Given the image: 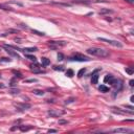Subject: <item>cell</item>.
Returning a JSON list of instances; mask_svg holds the SVG:
<instances>
[{"label":"cell","mask_w":134,"mask_h":134,"mask_svg":"<svg viewBox=\"0 0 134 134\" xmlns=\"http://www.w3.org/2000/svg\"><path fill=\"white\" fill-rule=\"evenodd\" d=\"M87 53L94 57H100V58H107L109 57V52L106 49L100 48V47H91L87 49Z\"/></svg>","instance_id":"6da1fadb"},{"label":"cell","mask_w":134,"mask_h":134,"mask_svg":"<svg viewBox=\"0 0 134 134\" xmlns=\"http://www.w3.org/2000/svg\"><path fill=\"white\" fill-rule=\"evenodd\" d=\"M69 60H70V61H78V62H87L90 59H89L88 57L80 55V53H75V55H73V56L70 57Z\"/></svg>","instance_id":"7a4b0ae2"},{"label":"cell","mask_w":134,"mask_h":134,"mask_svg":"<svg viewBox=\"0 0 134 134\" xmlns=\"http://www.w3.org/2000/svg\"><path fill=\"white\" fill-rule=\"evenodd\" d=\"M97 40L98 41H102V42H105V43H108V44H110V45H112V46H115V47H123V44L119 42V41H115V40H109V39H105V38H97Z\"/></svg>","instance_id":"3957f363"},{"label":"cell","mask_w":134,"mask_h":134,"mask_svg":"<svg viewBox=\"0 0 134 134\" xmlns=\"http://www.w3.org/2000/svg\"><path fill=\"white\" fill-rule=\"evenodd\" d=\"M48 44H49L50 48L57 49V48H59V47H61V46H65L67 43L65 42V41H49Z\"/></svg>","instance_id":"277c9868"},{"label":"cell","mask_w":134,"mask_h":134,"mask_svg":"<svg viewBox=\"0 0 134 134\" xmlns=\"http://www.w3.org/2000/svg\"><path fill=\"white\" fill-rule=\"evenodd\" d=\"M16 109L19 110V111H24V110H28L31 107L30 104H27V103H17V104H14Z\"/></svg>","instance_id":"5b68a950"},{"label":"cell","mask_w":134,"mask_h":134,"mask_svg":"<svg viewBox=\"0 0 134 134\" xmlns=\"http://www.w3.org/2000/svg\"><path fill=\"white\" fill-rule=\"evenodd\" d=\"M3 48L5 49V52L8 53L11 57H13V58H16V59H20V56L17 53V52H15V50H13V48H11V47H8L7 45H3Z\"/></svg>","instance_id":"8992f818"},{"label":"cell","mask_w":134,"mask_h":134,"mask_svg":"<svg viewBox=\"0 0 134 134\" xmlns=\"http://www.w3.org/2000/svg\"><path fill=\"white\" fill-rule=\"evenodd\" d=\"M112 133H131L133 132V130L131 129H127V128H116V129H113Z\"/></svg>","instance_id":"52a82bcc"},{"label":"cell","mask_w":134,"mask_h":134,"mask_svg":"<svg viewBox=\"0 0 134 134\" xmlns=\"http://www.w3.org/2000/svg\"><path fill=\"white\" fill-rule=\"evenodd\" d=\"M63 113H64L63 111H56V110H49L48 111V115L52 116V117H60Z\"/></svg>","instance_id":"ba28073f"},{"label":"cell","mask_w":134,"mask_h":134,"mask_svg":"<svg viewBox=\"0 0 134 134\" xmlns=\"http://www.w3.org/2000/svg\"><path fill=\"white\" fill-rule=\"evenodd\" d=\"M98 71H100V69H97L95 71L92 73V76H91V83L92 84H97V81H98Z\"/></svg>","instance_id":"9c48e42d"},{"label":"cell","mask_w":134,"mask_h":134,"mask_svg":"<svg viewBox=\"0 0 134 134\" xmlns=\"http://www.w3.org/2000/svg\"><path fill=\"white\" fill-rule=\"evenodd\" d=\"M111 85H112L114 88H119V89L122 88V86H123V85H122V82H120L119 80H115V79H114L113 81H112Z\"/></svg>","instance_id":"30bf717a"},{"label":"cell","mask_w":134,"mask_h":134,"mask_svg":"<svg viewBox=\"0 0 134 134\" xmlns=\"http://www.w3.org/2000/svg\"><path fill=\"white\" fill-rule=\"evenodd\" d=\"M113 80H114V76H113V75H111V74H107V75L104 78V82L106 83V84H111Z\"/></svg>","instance_id":"8fae6325"},{"label":"cell","mask_w":134,"mask_h":134,"mask_svg":"<svg viewBox=\"0 0 134 134\" xmlns=\"http://www.w3.org/2000/svg\"><path fill=\"white\" fill-rule=\"evenodd\" d=\"M21 50H22V52H37L38 48H37V47H27V48H23Z\"/></svg>","instance_id":"7c38bea8"},{"label":"cell","mask_w":134,"mask_h":134,"mask_svg":"<svg viewBox=\"0 0 134 134\" xmlns=\"http://www.w3.org/2000/svg\"><path fill=\"white\" fill-rule=\"evenodd\" d=\"M98 89H100L101 92H108L109 91V87H107V86H105V85H101Z\"/></svg>","instance_id":"4fadbf2b"},{"label":"cell","mask_w":134,"mask_h":134,"mask_svg":"<svg viewBox=\"0 0 134 134\" xmlns=\"http://www.w3.org/2000/svg\"><path fill=\"white\" fill-rule=\"evenodd\" d=\"M49 63H50V61L48 59L42 58V66H47V65H49Z\"/></svg>","instance_id":"5bb4252c"},{"label":"cell","mask_w":134,"mask_h":134,"mask_svg":"<svg viewBox=\"0 0 134 134\" xmlns=\"http://www.w3.org/2000/svg\"><path fill=\"white\" fill-rule=\"evenodd\" d=\"M33 93L36 94V95H44V91L43 90H37V89H35V90H33Z\"/></svg>","instance_id":"9a60e30c"},{"label":"cell","mask_w":134,"mask_h":134,"mask_svg":"<svg viewBox=\"0 0 134 134\" xmlns=\"http://www.w3.org/2000/svg\"><path fill=\"white\" fill-rule=\"evenodd\" d=\"M0 9H4V11H12V8L9 6L5 4H0Z\"/></svg>","instance_id":"2e32d148"},{"label":"cell","mask_w":134,"mask_h":134,"mask_svg":"<svg viewBox=\"0 0 134 134\" xmlns=\"http://www.w3.org/2000/svg\"><path fill=\"white\" fill-rule=\"evenodd\" d=\"M52 4H55V5H59V6H70V4H68V3H59V2H52Z\"/></svg>","instance_id":"e0dca14e"},{"label":"cell","mask_w":134,"mask_h":134,"mask_svg":"<svg viewBox=\"0 0 134 134\" xmlns=\"http://www.w3.org/2000/svg\"><path fill=\"white\" fill-rule=\"evenodd\" d=\"M74 101H75L74 97H70V98H68V100L65 101V105H68V104H70V103H73Z\"/></svg>","instance_id":"ac0fdd59"},{"label":"cell","mask_w":134,"mask_h":134,"mask_svg":"<svg viewBox=\"0 0 134 134\" xmlns=\"http://www.w3.org/2000/svg\"><path fill=\"white\" fill-rule=\"evenodd\" d=\"M8 62H11V59H8V58H1L0 59V63H8Z\"/></svg>","instance_id":"d6986e66"},{"label":"cell","mask_w":134,"mask_h":134,"mask_svg":"<svg viewBox=\"0 0 134 134\" xmlns=\"http://www.w3.org/2000/svg\"><path fill=\"white\" fill-rule=\"evenodd\" d=\"M126 72L127 73H129V74H133V68H132V67H127V68H126Z\"/></svg>","instance_id":"ffe728a7"},{"label":"cell","mask_w":134,"mask_h":134,"mask_svg":"<svg viewBox=\"0 0 134 134\" xmlns=\"http://www.w3.org/2000/svg\"><path fill=\"white\" fill-rule=\"evenodd\" d=\"M66 75L69 76V78H71V76H73V71H72L71 69H68V70L66 71Z\"/></svg>","instance_id":"44dd1931"},{"label":"cell","mask_w":134,"mask_h":134,"mask_svg":"<svg viewBox=\"0 0 134 134\" xmlns=\"http://www.w3.org/2000/svg\"><path fill=\"white\" fill-rule=\"evenodd\" d=\"M85 71H86V69H85V68H82L81 70H80L79 73H78V76H79V78H81V76H83V74L85 73Z\"/></svg>","instance_id":"7402d4cb"},{"label":"cell","mask_w":134,"mask_h":134,"mask_svg":"<svg viewBox=\"0 0 134 134\" xmlns=\"http://www.w3.org/2000/svg\"><path fill=\"white\" fill-rule=\"evenodd\" d=\"M7 3H12V4H16V5H19V6H23V4H22L21 2H18V1H14V0H13V1H8Z\"/></svg>","instance_id":"603a6c76"},{"label":"cell","mask_w":134,"mask_h":134,"mask_svg":"<svg viewBox=\"0 0 134 134\" xmlns=\"http://www.w3.org/2000/svg\"><path fill=\"white\" fill-rule=\"evenodd\" d=\"M26 58H27V59H30V61H34V62H36V57H34V56H30V55H26Z\"/></svg>","instance_id":"cb8c5ba5"},{"label":"cell","mask_w":134,"mask_h":134,"mask_svg":"<svg viewBox=\"0 0 134 134\" xmlns=\"http://www.w3.org/2000/svg\"><path fill=\"white\" fill-rule=\"evenodd\" d=\"M30 129V127H23V126H21L20 127V130L22 132H24V131H28V130Z\"/></svg>","instance_id":"d4e9b609"},{"label":"cell","mask_w":134,"mask_h":134,"mask_svg":"<svg viewBox=\"0 0 134 134\" xmlns=\"http://www.w3.org/2000/svg\"><path fill=\"white\" fill-rule=\"evenodd\" d=\"M106 13H112V11L111 9H102L100 12V14H106Z\"/></svg>","instance_id":"484cf974"},{"label":"cell","mask_w":134,"mask_h":134,"mask_svg":"<svg viewBox=\"0 0 134 134\" xmlns=\"http://www.w3.org/2000/svg\"><path fill=\"white\" fill-rule=\"evenodd\" d=\"M74 2H78V3H89V1H87V0H74Z\"/></svg>","instance_id":"4316f807"},{"label":"cell","mask_w":134,"mask_h":134,"mask_svg":"<svg viewBox=\"0 0 134 134\" xmlns=\"http://www.w3.org/2000/svg\"><path fill=\"white\" fill-rule=\"evenodd\" d=\"M53 69H55V70H60V71H62V70L64 69V68H63V66H53Z\"/></svg>","instance_id":"83f0119b"},{"label":"cell","mask_w":134,"mask_h":134,"mask_svg":"<svg viewBox=\"0 0 134 134\" xmlns=\"http://www.w3.org/2000/svg\"><path fill=\"white\" fill-rule=\"evenodd\" d=\"M11 93H13V94H18L19 93V89H12Z\"/></svg>","instance_id":"f1b7e54d"},{"label":"cell","mask_w":134,"mask_h":134,"mask_svg":"<svg viewBox=\"0 0 134 134\" xmlns=\"http://www.w3.org/2000/svg\"><path fill=\"white\" fill-rule=\"evenodd\" d=\"M33 33L36 34V35H39V36H43L44 35V33H41V31H38V30H33Z\"/></svg>","instance_id":"f546056e"},{"label":"cell","mask_w":134,"mask_h":134,"mask_svg":"<svg viewBox=\"0 0 134 134\" xmlns=\"http://www.w3.org/2000/svg\"><path fill=\"white\" fill-rule=\"evenodd\" d=\"M63 59H64V56H63V53H58V60L62 61Z\"/></svg>","instance_id":"4dcf8cb0"},{"label":"cell","mask_w":134,"mask_h":134,"mask_svg":"<svg viewBox=\"0 0 134 134\" xmlns=\"http://www.w3.org/2000/svg\"><path fill=\"white\" fill-rule=\"evenodd\" d=\"M25 82L26 83H35V82H37V80L36 79H30V80H26Z\"/></svg>","instance_id":"1f68e13d"},{"label":"cell","mask_w":134,"mask_h":134,"mask_svg":"<svg viewBox=\"0 0 134 134\" xmlns=\"http://www.w3.org/2000/svg\"><path fill=\"white\" fill-rule=\"evenodd\" d=\"M13 72H14L15 74H16V76H19V78H20V76H21V73H20V72H17V71H15V70H14V71H13Z\"/></svg>","instance_id":"d6a6232c"},{"label":"cell","mask_w":134,"mask_h":134,"mask_svg":"<svg viewBox=\"0 0 134 134\" xmlns=\"http://www.w3.org/2000/svg\"><path fill=\"white\" fill-rule=\"evenodd\" d=\"M68 122L67 120H63V119H61V120H59V124H67Z\"/></svg>","instance_id":"836d02e7"},{"label":"cell","mask_w":134,"mask_h":134,"mask_svg":"<svg viewBox=\"0 0 134 134\" xmlns=\"http://www.w3.org/2000/svg\"><path fill=\"white\" fill-rule=\"evenodd\" d=\"M48 132H49V133H56L57 130H52H52H48Z\"/></svg>","instance_id":"e575fe53"},{"label":"cell","mask_w":134,"mask_h":134,"mask_svg":"<svg viewBox=\"0 0 134 134\" xmlns=\"http://www.w3.org/2000/svg\"><path fill=\"white\" fill-rule=\"evenodd\" d=\"M133 85H134V81H133V80H131V81H130V86L133 87Z\"/></svg>","instance_id":"d590c367"},{"label":"cell","mask_w":134,"mask_h":134,"mask_svg":"<svg viewBox=\"0 0 134 134\" xmlns=\"http://www.w3.org/2000/svg\"><path fill=\"white\" fill-rule=\"evenodd\" d=\"M130 101H131V103H134V97H133V95L130 97Z\"/></svg>","instance_id":"8d00e7d4"},{"label":"cell","mask_w":134,"mask_h":134,"mask_svg":"<svg viewBox=\"0 0 134 134\" xmlns=\"http://www.w3.org/2000/svg\"><path fill=\"white\" fill-rule=\"evenodd\" d=\"M127 2H129V3H134V0H126Z\"/></svg>","instance_id":"74e56055"},{"label":"cell","mask_w":134,"mask_h":134,"mask_svg":"<svg viewBox=\"0 0 134 134\" xmlns=\"http://www.w3.org/2000/svg\"><path fill=\"white\" fill-rule=\"evenodd\" d=\"M0 88H4V85H0Z\"/></svg>","instance_id":"f35d334b"},{"label":"cell","mask_w":134,"mask_h":134,"mask_svg":"<svg viewBox=\"0 0 134 134\" xmlns=\"http://www.w3.org/2000/svg\"><path fill=\"white\" fill-rule=\"evenodd\" d=\"M36 1H45V0H36Z\"/></svg>","instance_id":"ab89813d"},{"label":"cell","mask_w":134,"mask_h":134,"mask_svg":"<svg viewBox=\"0 0 134 134\" xmlns=\"http://www.w3.org/2000/svg\"><path fill=\"white\" fill-rule=\"evenodd\" d=\"M0 79H1V74H0Z\"/></svg>","instance_id":"60d3db41"}]
</instances>
